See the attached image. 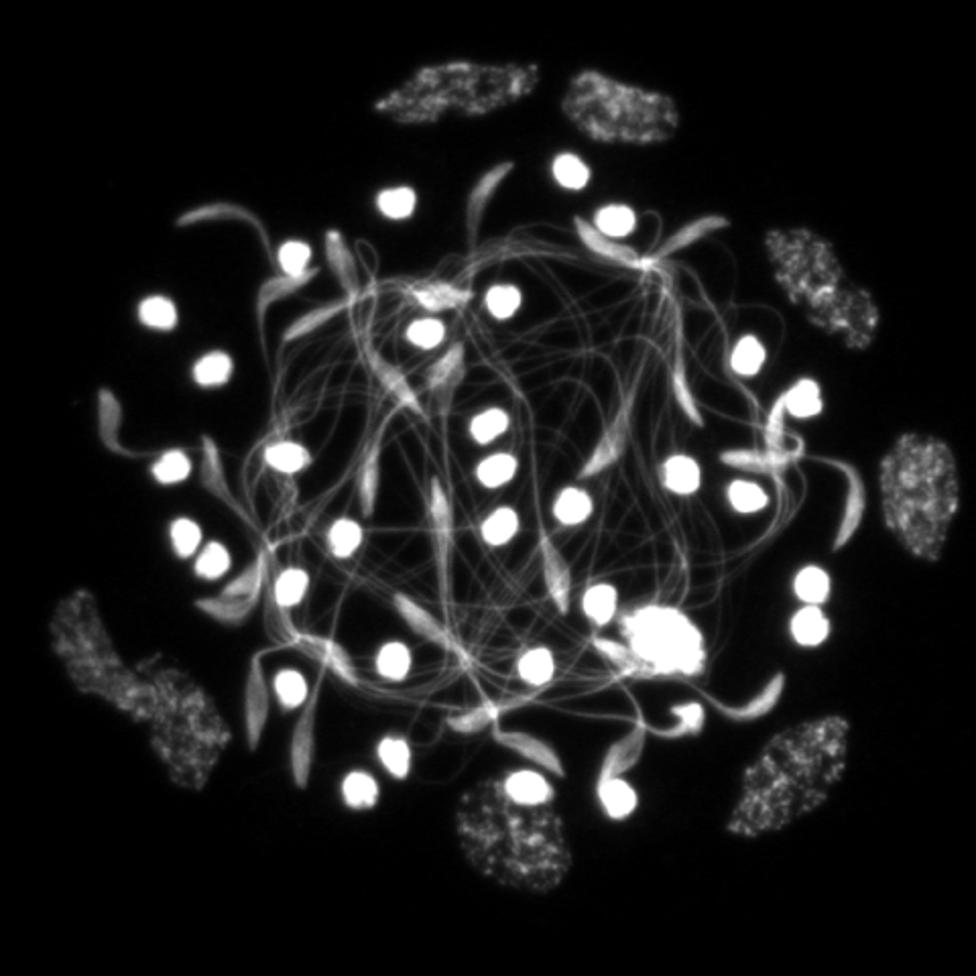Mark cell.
<instances>
[{
    "label": "cell",
    "mask_w": 976,
    "mask_h": 976,
    "mask_svg": "<svg viewBox=\"0 0 976 976\" xmlns=\"http://www.w3.org/2000/svg\"><path fill=\"white\" fill-rule=\"evenodd\" d=\"M850 751V724L822 716L793 724L747 767L728 832L761 838L816 812L840 783Z\"/></svg>",
    "instance_id": "6da1fadb"
},
{
    "label": "cell",
    "mask_w": 976,
    "mask_h": 976,
    "mask_svg": "<svg viewBox=\"0 0 976 976\" xmlns=\"http://www.w3.org/2000/svg\"><path fill=\"white\" fill-rule=\"evenodd\" d=\"M883 517L905 552L938 562L960 507L952 450L936 436L903 434L879 466Z\"/></svg>",
    "instance_id": "7a4b0ae2"
},
{
    "label": "cell",
    "mask_w": 976,
    "mask_h": 976,
    "mask_svg": "<svg viewBox=\"0 0 976 976\" xmlns=\"http://www.w3.org/2000/svg\"><path fill=\"white\" fill-rule=\"evenodd\" d=\"M765 251L787 299L820 330L848 348H867L879 330L873 297L852 283L832 244L810 228H775Z\"/></svg>",
    "instance_id": "3957f363"
},
{
    "label": "cell",
    "mask_w": 976,
    "mask_h": 976,
    "mask_svg": "<svg viewBox=\"0 0 976 976\" xmlns=\"http://www.w3.org/2000/svg\"><path fill=\"white\" fill-rule=\"evenodd\" d=\"M562 106L574 125L598 143H663L676 135L680 122L669 96L594 70L572 78Z\"/></svg>",
    "instance_id": "277c9868"
},
{
    "label": "cell",
    "mask_w": 976,
    "mask_h": 976,
    "mask_svg": "<svg viewBox=\"0 0 976 976\" xmlns=\"http://www.w3.org/2000/svg\"><path fill=\"white\" fill-rule=\"evenodd\" d=\"M623 629L633 653L655 674H698L706 651L698 627L682 613L665 606H645L625 617Z\"/></svg>",
    "instance_id": "5b68a950"
},
{
    "label": "cell",
    "mask_w": 976,
    "mask_h": 976,
    "mask_svg": "<svg viewBox=\"0 0 976 976\" xmlns=\"http://www.w3.org/2000/svg\"><path fill=\"white\" fill-rule=\"evenodd\" d=\"M267 574H269L267 554H259V558L240 576L228 582L218 596L202 598L196 602V606L202 610V613H206L208 617L224 625H238L242 621H247V617L253 613L259 602Z\"/></svg>",
    "instance_id": "8992f818"
},
{
    "label": "cell",
    "mask_w": 976,
    "mask_h": 976,
    "mask_svg": "<svg viewBox=\"0 0 976 976\" xmlns=\"http://www.w3.org/2000/svg\"><path fill=\"white\" fill-rule=\"evenodd\" d=\"M427 513H430V523H432V541H434L440 588L444 594H448L452 545H454V521H452L450 499L438 478H434L430 486V507H427Z\"/></svg>",
    "instance_id": "52a82bcc"
},
{
    "label": "cell",
    "mask_w": 976,
    "mask_h": 976,
    "mask_svg": "<svg viewBox=\"0 0 976 976\" xmlns=\"http://www.w3.org/2000/svg\"><path fill=\"white\" fill-rule=\"evenodd\" d=\"M316 720H318V688L305 702L301 716L295 722L291 745H289V767L291 777L297 787L310 783L314 757H316Z\"/></svg>",
    "instance_id": "ba28073f"
},
{
    "label": "cell",
    "mask_w": 976,
    "mask_h": 976,
    "mask_svg": "<svg viewBox=\"0 0 976 976\" xmlns=\"http://www.w3.org/2000/svg\"><path fill=\"white\" fill-rule=\"evenodd\" d=\"M271 692L265 682L261 657H253L244 684V735L251 749H257L269 722Z\"/></svg>",
    "instance_id": "9c48e42d"
},
{
    "label": "cell",
    "mask_w": 976,
    "mask_h": 976,
    "mask_svg": "<svg viewBox=\"0 0 976 976\" xmlns=\"http://www.w3.org/2000/svg\"><path fill=\"white\" fill-rule=\"evenodd\" d=\"M629 421H631V407L625 405L617 415L615 419L610 421V425L606 427V432L602 434L600 442L596 444L592 456L588 458V462L584 464L580 476H594L602 470H606L608 466H613L619 456L623 454V448L627 444V436H629Z\"/></svg>",
    "instance_id": "30bf717a"
},
{
    "label": "cell",
    "mask_w": 976,
    "mask_h": 976,
    "mask_svg": "<svg viewBox=\"0 0 976 976\" xmlns=\"http://www.w3.org/2000/svg\"><path fill=\"white\" fill-rule=\"evenodd\" d=\"M393 604H395V610L399 613V617L405 621V625L419 637H423L425 641H430L446 651H454L458 649L456 641L452 639V635L436 621V617L430 613V610H425L423 606H419L415 600H411L409 596L405 594H395L393 598Z\"/></svg>",
    "instance_id": "8fae6325"
},
{
    "label": "cell",
    "mask_w": 976,
    "mask_h": 976,
    "mask_svg": "<svg viewBox=\"0 0 976 976\" xmlns=\"http://www.w3.org/2000/svg\"><path fill=\"white\" fill-rule=\"evenodd\" d=\"M541 558H543V576L545 584L552 596L554 604L566 613L570 604V590H572V574L566 560L560 556L556 545L549 541L547 535L541 537Z\"/></svg>",
    "instance_id": "7c38bea8"
},
{
    "label": "cell",
    "mask_w": 976,
    "mask_h": 976,
    "mask_svg": "<svg viewBox=\"0 0 976 976\" xmlns=\"http://www.w3.org/2000/svg\"><path fill=\"white\" fill-rule=\"evenodd\" d=\"M295 645L305 655L314 657L324 667L332 669L334 674L340 676L342 680H346L350 684L356 682L354 667H352V661H350L348 653L344 651V647H340L332 639H324V637H316V635H297L295 637Z\"/></svg>",
    "instance_id": "4fadbf2b"
},
{
    "label": "cell",
    "mask_w": 976,
    "mask_h": 976,
    "mask_svg": "<svg viewBox=\"0 0 976 976\" xmlns=\"http://www.w3.org/2000/svg\"><path fill=\"white\" fill-rule=\"evenodd\" d=\"M598 802L602 812L613 820H627L639 806L635 787L621 775L598 777Z\"/></svg>",
    "instance_id": "5bb4252c"
},
{
    "label": "cell",
    "mask_w": 976,
    "mask_h": 976,
    "mask_svg": "<svg viewBox=\"0 0 976 976\" xmlns=\"http://www.w3.org/2000/svg\"><path fill=\"white\" fill-rule=\"evenodd\" d=\"M574 222H576V228H578V234H580L582 242L586 244V249H590L594 255H598V257H602L606 261H613L617 265H623V267H631V269H641V267L647 265L639 257V253H635L633 249L625 247V244H617L613 238L604 236L594 226H590L586 220L576 218Z\"/></svg>",
    "instance_id": "9a60e30c"
},
{
    "label": "cell",
    "mask_w": 976,
    "mask_h": 976,
    "mask_svg": "<svg viewBox=\"0 0 976 976\" xmlns=\"http://www.w3.org/2000/svg\"><path fill=\"white\" fill-rule=\"evenodd\" d=\"M661 482L665 491L688 497L694 495L702 486V468L698 460L688 454L669 456L661 466Z\"/></svg>",
    "instance_id": "2e32d148"
},
{
    "label": "cell",
    "mask_w": 976,
    "mask_h": 976,
    "mask_svg": "<svg viewBox=\"0 0 976 976\" xmlns=\"http://www.w3.org/2000/svg\"><path fill=\"white\" fill-rule=\"evenodd\" d=\"M513 171V163L511 161H505V163H499L495 165L491 171H486L480 179L476 186L472 188L470 192V198H468V208H466V220H468V230L472 234H476L480 222H482V216H484V210L488 206V202L493 200V196L497 194V190L501 188V183L507 179V175Z\"/></svg>",
    "instance_id": "e0dca14e"
},
{
    "label": "cell",
    "mask_w": 976,
    "mask_h": 976,
    "mask_svg": "<svg viewBox=\"0 0 976 976\" xmlns=\"http://www.w3.org/2000/svg\"><path fill=\"white\" fill-rule=\"evenodd\" d=\"M340 798L354 812L373 810L381 798V785L375 775L362 769L348 771L340 781Z\"/></svg>",
    "instance_id": "ac0fdd59"
},
{
    "label": "cell",
    "mask_w": 976,
    "mask_h": 976,
    "mask_svg": "<svg viewBox=\"0 0 976 976\" xmlns=\"http://www.w3.org/2000/svg\"><path fill=\"white\" fill-rule=\"evenodd\" d=\"M789 633L800 647H820L830 637V621L820 606L804 604L793 613L789 621Z\"/></svg>",
    "instance_id": "d6986e66"
},
{
    "label": "cell",
    "mask_w": 976,
    "mask_h": 976,
    "mask_svg": "<svg viewBox=\"0 0 976 976\" xmlns=\"http://www.w3.org/2000/svg\"><path fill=\"white\" fill-rule=\"evenodd\" d=\"M366 362H369L371 371L375 373V377L379 379V383L383 385V389L389 395H393L403 407H407V409H411L415 413H421V405H419V399H417L415 391L411 389V385L407 383V379L395 369L393 364H389L373 348H366Z\"/></svg>",
    "instance_id": "ffe728a7"
},
{
    "label": "cell",
    "mask_w": 976,
    "mask_h": 976,
    "mask_svg": "<svg viewBox=\"0 0 976 976\" xmlns=\"http://www.w3.org/2000/svg\"><path fill=\"white\" fill-rule=\"evenodd\" d=\"M838 466L844 468L848 493H846V509H844V515H842L838 533H836V543H834L836 549L842 547L854 535V531L859 529L861 519L865 515V488H863V480L859 478L857 470H852L850 466H844V464H838Z\"/></svg>",
    "instance_id": "44dd1931"
},
{
    "label": "cell",
    "mask_w": 976,
    "mask_h": 976,
    "mask_svg": "<svg viewBox=\"0 0 976 976\" xmlns=\"http://www.w3.org/2000/svg\"><path fill=\"white\" fill-rule=\"evenodd\" d=\"M617 610L619 590L613 584L598 582L582 594V613L596 627H606L617 617Z\"/></svg>",
    "instance_id": "7402d4cb"
},
{
    "label": "cell",
    "mask_w": 976,
    "mask_h": 976,
    "mask_svg": "<svg viewBox=\"0 0 976 976\" xmlns=\"http://www.w3.org/2000/svg\"><path fill=\"white\" fill-rule=\"evenodd\" d=\"M495 739L505 745L507 749H513L515 753L523 755L525 759L549 769V771H554V773H560L562 775V765H560V759L558 755L554 753V749H549L547 745H543L541 741L525 735V732H511V730H499L495 732Z\"/></svg>",
    "instance_id": "603a6c76"
},
{
    "label": "cell",
    "mask_w": 976,
    "mask_h": 976,
    "mask_svg": "<svg viewBox=\"0 0 976 976\" xmlns=\"http://www.w3.org/2000/svg\"><path fill=\"white\" fill-rule=\"evenodd\" d=\"M592 511H594V501L590 493L580 486H564L552 505V515L556 517L558 523L566 527H576L586 523Z\"/></svg>",
    "instance_id": "cb8c5ba5"
},
{
    "label": "cell",
    "mask_w": 976,
    "mask_h": 976,
    "mask_svg": "<svg viewBox=\"0 0 976 976\" xmlns=\"http://www.w3.org/2000/svg\"><path fill=\"white\" fill-rule=\"evenodd\" d=\"M779 403L785 409V413H789L793 417H798V419L816 417L822 411V407H824L820 385L814 379H808V377L793 383L785 391V395L779 397Z\"/></svg>",
    "instance_id": "d4e9b609"
},
{
    "label": "cell",
    "mask_w": 976,
    "mask_h": 976,
    "mask_svg": "<svg viewBox=\"0 0 976 976\" xmlns=\"http://www.w3.org/2000/svg\"><path fill=\"white\" fill-rule=\"evenodd\" d=\"M375 755H377V761L381 763V767L393 779L403 781L409 777L411 765H413V753H411V745L401 735H393V732L391 735H385L377 743Z\"/></svg>",
    "instance_id": "484cf974"
},
{
    "label": "cell",
    "mask_w": 976,
    "mask_h": 976,
    "mask_svg": "<svg viewBox=\"0 0 976 976\" xmlns=\"http://www.w3.org/2000/svg\"><path fill=\"white\" fill-rule=\"evenodd\" d=\"M271 690L277 702L285 710H295L299 706H305V702H308L312 696L308 680H305V676L295 667L279 669L271 680Z\"/></svg>",
    "instance_id": "4316f807"
},
{
    "label": "cell",
    "mask_w": 976,
    "mask_h": 976,
    "mask_svg": "<svg viewBox=\"0 0 976 976\" xmlns=\"http://www.w3.org/2000/svg\"><path fill=\"white\" fill-rule=\"evenodd\" d=\"M521 529L519 513L513 507H499L493 513H488L480 523V537L486 545L503 547L511 543Z\"/></svg>",
    "instance_id": "83f0119b"
},
{
    "label": "cell",
    "mask_w": 976,
    "mask_h": 976,
    "mask_svg": "<svg viewBox=\"0 0 976 976\" xmlns=\"http://www.w3.org/2000/svg\"><path fill=\"white\" fill-rule=\"evenodd\" d=\"M364 541V529L356 519L338 517L326 531V545L338 560L352 558Z\"/></svg>",
    "instance_id": "f1b7e54d"
},
{
    "label": "cell",
    "mask_w": 976,
    "mask_h": 976,
    "mask_svg": "<svg viewBox=\"0 0 976 976\" xmlns=\"http://www.w3.org/2000/svg\"><path fill=\"white\" fill-rule=\"evenodd\" d=\"M413 667L411 649L403 641H387L375 655L377 674L387 682H403Z\"/></svg>",
    "instance_id": "f546056e"
},
{
    "label": "cell",
    "mask_w": 976,
    "mask_h": 976,
    "mask_svg": "<svg viewBox=\"0 0 976 976\" xmlns=\"http://www.w3.org/2000/svg\"><path fill=\"white\" fill-rule=\"evenodd\" d=\"M556 674L554 653L547 647H531L517 659V676L527 686H545Z\"/></svg>",
    "instance_id": "4dcf8cb0"
},
{
    "label": "cell",
    "mask_w": 976,
    "mask_h": 976,
    "mask_svg": "<svg viewBox=\"0 0 976 976\" xmlns=\"http://www.w3.org/2000/svg\"><path fill=\"white\" fill-rule=\"evenodd\" d=\"M643 739H645V732H643V726H637L633 728L629 735L619 741L613 749L608 751L604 763H602V771H600V777H615V775H623L629 767H633L641 755V749H643Z\"/></svg>",
    "instance_id": "1f68e13d"
},
{
    "label": "cell",
    "mask_w": 976,
    "mask_h": 976,
    "mask_svg": "<svg viewBox=\"0 0 976 976\" xmlns=\"http://www.w3.org/2000/svg\"><path fill=\"white\" fill-rule=\"evenodd\" d=\"M232 371H234L232 356L222 350H212L196 360L192 369V379L196 381V385L204 389H214L226 385L232 377Z\"/></svg>",
    "instance_id": "d6a6232c"
},
{
    "label": "cell",
    "mask_w": 976,
    "mask_h": 976,
    "mask_svg": "<svg viewBox=\"0 0 976 976\" xmlns=\"http://www.w3.org/2000/svg\"><path fill=\"white\" fill-rule=\"evenodd\" d=\"M202 484L206 486V491L216 497L218 501H222L224 505H228L232 511L236 513H242L236 499L232 497L230 493V488H228V482H226V476H224V470H222V462H220V456H218V450L216 446L212 444V440H206L204 442V462H202Z\"/></svg>",
    "instance_id": "836d02e7"
},
{
    "label": "cell",
    "mask_w": 976,
    "mask_h": 976,
    "mask_svg": "<svg viewBox=\"0 0 976 976\" xmlns=\"http://www.w3.org/2000/svg\"><path fill=\"white\" fill-rule=\"evenodd\" d=\"M358 501L362 513L369 517L373 515L379 499V486H381V446L375 444L373 450L366 456V460L360 466L358 472Z\"/></svg>",
    "instance_id": "e575fe53"
},
{
    "label": "cell",
    "mask_w": 976,
    "mask_h": 976,
    "mask_svg": "<svg viewBox=\"0 0 976 976\" xmlns=\"http://www.w3.org/2000/svg\"><path fill=\"white\" fill-rule=\"evenodd\" d=\"M517 468H519V462L513 454L495 452L491 456L482 458L476 464L474 474H476V480L484 488H488V491H497V488H503L505 484H509L515 478Z\"/></svg>",
    "instance_id": "d590c367"
},
{
    "label": "cell",
    "mask_w": 976,
    "mask_h": 976,
    "mask_svg": "<svg viewBox=\"0 0 976 976\" xmlns=\"http://www.w3.org/2000/svg\"><path fill=\"white\" fill-rule=\"evenodd\" d=\"M765 362H767V348L753 334L743 336L730 352V369L745 379L757 377Z\"/></svg>",
    "instance_id": "8d00e7d4"
},
{
    "label": "cell",
    "mask_w": 976,
    "mask_h": 976,
    "mask_svg": "<svg viewBox=\"0 0 976 976\" xmlns=\"http://www.w3.org/2000/svg\"><path fill=\"white\" fill-rule=\"evenodd\" d=\"M310 582H312L310 574L299 566L281 570L273 584V598L277 606L283 610L299 606L310 590Z\"/></svg>",
    "instance_id": "74e56055"
},
{
    "label": "cell",
    "mask_w": 976,
    "mask_h": 976,
    "mask_svg": "<svg viewBox=\"0 0 976 976\" xmlns=\"http://www.w3.org/2000/svg\"><path fill=\"white\" fill-rule=\"evenodd\" d=\"M832 580L830 574L820 566H806L802 568L796 578H793V594L798 596L804 604L820 606L830 598Z\"/></svg>",
    "instance_id": "f35d334b"
},
{
    "label": "cell",
    "mask_w": 976,
    "mask_h": 976,
    "mask_svg": "<svg viewBox=\"0 0 976 976\" xmlns=\"http://www.w3.org/2000/svg\"><path fill=\"white\" fill-rule=\"evenodd\" d=\"M267 464L281 474H297L312 464V454L299 442L283 440L265 450Z\"/></svg>",
    "instance_id": "ab89813d"
},
{
    "label": "cell",
    "mask_w": 976,
    "mask_h": 976,
    "mask_svg": "<svg viewBox=\"0 0 976 976\" xmlns=\"http://www.w3.org/2000/svg\"><path fill=\"white\" fill-rule=\"evenodd\" d=\"M509 423L511 417L505 409L486 407L468 421V434L476 444L486 446L497 442L509 430Z\"/></svg>",
    "instance_id": "60d3db41"
},
{
    "label": "cell",
    "mask_w": 976,
    "mask_h": 976,
    "mask_svg": "<svg viewBox=\"0 0 976 976\" xmlns=\"http://www.w3.org/2000/svg\"><path fill=\"white\" fill-rule=\"evenodd\" d=\"M411 295L415 297V301L421 305L423 310H430V312L462 308V305L470 297L466 291H462L454 285H448V283H432V285L415 287L411 291Z\"/></svg>",
    "instance_id": "b9f144b4"
},
{
    "label": "cell",
    "mask_w": 976,
    "mask_h": 976,
    "mask_svg": "<svg viewBox=\"0 0 976 976\" xmlns=\"http://www.w3.org/2000/svg\"><path fill=\"white\" fill-rule=\"evenodd\" d=\"M464 375V346H452L427 373V383L436 393L454 389Z\"/></svg>",
    "instance_id": "7bdbcfd3"
},
{
    "label": "cell",
    "mask_w": 976,
    "mask_h": 976,
    "mask_svg": "<svg viewBox=\"0 0 976 976\" xmlns=\"http://www.w3.org/2000/svg\"><path fill=\"white\" fill-rule=\"evenodd\" d=\"M202 539H204L202 527L192 517H175L169 523V543L173 554L179 560L194 558L200 552Z\"/></svg>",
    "instance_id": "ee69618b"
},
{
    "label": "cell",
    "mask_w": 976,
    "mask_h": 976,
    "mask_svg": "<svg viewBox=\"0 0 976 976\" xmlns=\"http://www.w3.org/2000/svg\"><path fill=\"white\" fill-rule=\"evenodd\" d=\"M139 320L155 332H169L177 326L179 314L175 303L165 295H149L139 303Z\"/></svg>",
    "instance_id": "f6af8a7d"
},
{
    "label": "cell",
    "mask_w": 976,
    "mask_h": 976,
    "mask_svg": "<svg viewBox=\"0 0 976 976\" xmlns=\"http://www.w3.org/2000/svg\"><path fill=\"white\" fill-rule=\"evenodd\" d=\"M720 226H726V220L720 218V216H706V218H700V220H696V222H692L688 226H682L674 236H671L669 240H665V244L657 251V255L653 257V261H661L667 255H674V253L690 247V244H694L702 236L710 234L712 230H718Z\"/></svg>",
    "instance_id": "bcb514c9"
},
{
    "label": "cell",
    "mask_w": 976,
    "mask_h": 976,
    "mask_svg": "<svg viewBox=\"0 0 976 976\" xmlns=\"http://www.w3.org/2000/svg\"><path fill=\"white\" fill-rule=\"evenodd\" d=\"M326 253L332 271L336 273L338 281L342 287L348 291V295H354L358 291V277H356V265L352 261L350 251L346 249V242L338 232H330L326 236Z\"/></svg>",
    "instance_id": "7dc6e473"
},
{
    "label": "cell",
    "mask_w": 976,
    "mask_h": 976,
    "mask_svg": "<svg viewBox=\"0 0 976 976\" xmlns=\"http://www.w3.org/2000/svg\"><path fill=\"white\" fill-rule=\"evenodd\" d=\"M232 568V556L230 549L222 541H210L206 543L194 562V574L202 580L214 582L226 576Z\"/></svg>",
    "instance_id": "c3c4849f"
},
{
    "label": "cell",
    "mask_w": 976,
    "mask_h": 976,
    "mask_svg": "<svg viewBox=\"0 0 976 976\" xmlns=\"http://www.w3.org/2000/svg\"><path fill=\"white\" fill-rule=\"evenodd\" d=\"M726 501L737 513L751 515L763 511L769 503V497L759 484L739 478L726 484Z\"/></svg>",
    "instance_id": "681fc988"
},
{
    "label": "cell",
    "mask_w": 976,
    "mask_h": 976,
    "mask_svg": "<svg viewBox=\"0 0 976 976\" xmlns=\"http://www.w3.org/2000/svg\"><path fill=\"white\" fill-rule=\"evenodd\" d=\"M523 305V293L511 283H499L488 287L484 293V308L495 320H511Z\"/></svg>",
    "instance_id": "f907efd6"
},
{
    "label": "cell",
    "mask_w": 976,
    "mask_h": 976,
    "mask_svg": "<svg viewBox=\"0 0 976 976\" xmlns=\"http://www.w3.org/2000/svg\"><path fill=\"white\" fill-rule=\"evenodd\" d=\"M552 177L564 190L580 192L590 183V167L578 155L562 153L552 161Z\"/></svg>",
    "instance_id": "816d5d0a"
},
{
    "label": "cell",
    "mask_w": 976,
    "mask_h": 976,
    "mask_svg": "<svg viewBox=\"0 0 976 976\" xmlns=\"http://www.w3.org/2000/svg\"><path fill=\"white\" fill-rule=\"evenodd\" d=\"M596 230L608 238L629 236L637 228V216L629 206L608 204L596 212Z\"/></svg>",
    "instance_id": "f5cc1de1"
},
{
    "label": "cell",
    "mask_w": 976,
    "mask_h": 976,
    "mask_svg": "<svg viewBox=\"0 0 976 976\" xmlns=\"http://www.w3.org/2000/svg\"><path fill=\"white\" fill-rule=\"evenodd\" d=\"M192 468H194L192 458L186 452L169 450L155 460V464L151 466V474L161 486H173V484L188 480L192 474Z\"/></svg>",
    "instance_id": "db71d44e"
},
{
    "label": "cell",
    "mask_w": 976,
    "mask_h": 976,
    "mask_svg": "<svg viewBox=\"0 0 976 976\" xmlns=\"http://www.w3.org/2000/svg\"><path fill=\"white\" fill-rule=\"evenodd\" d=\"M318 271H310V273H305L301 277H289V275H283V277H273L269 279L261 291H259V301H257V310H259V316L263 318L265 312L271 308V305L275 301H281L285 297H289L291 293L299 291L305 283H310L314 279Z\"/></svg>",
    "instance_id": "11a10c76"
},
{
    "label": "cell",
    "mask_w": 976,
    "mask_h": 976,
    "mask_svg": "<svg viewBox=\"0 0 976 976\" xmlns=\"http://www.w3.org/2000/svg\"><path fill=\"white\" fill-rule=\"evenodd\" d=\"M348 299L344 301H334V303H328V305H322V308H316L312 312H308L305 316H301L299 320H295L287 332H285V342H291V340H299L303 336H308L310 332L322 328L324 324H328L334 316H338L340 312H344L348 308Z\"/></svg>",
    "instance_id": "9f6ffc18"
},
{
    "label": "cell",
    "mask_w": 976,
    "mask_h": 976,
    "mask_svg": "<svg viewBox=\"0 0 976 976\" xmlns=\"http://www.w3.org/2000/svg\"><path fill=\"white\" fill-rule=\"evenodd\" d=\"M594 645H596V649H598V651H600V653H602V655H604V657H606L610 663H613L617 669H621L623 674H627V676H635V678H639V676H649V669H647V667H645V663H643V661H641V659H639V657L633 653V649H631V647H625V645H621V643H617V641H608V639H596V641H594Z\"/></svg>",
    "instance_id": "6f0895ef"
},
{
    "label": "cell",
    "mask_w": 976,
    "mask_h": 976,
    "mask_svg": "<svg viewBox=\"0 0 976 976\" xmlns=\"http://www.w3.org/2000/svg\"><path fill=\"white\" fill-rule=\"evenodd\" d=\"M417 206V196L411 188L399 186V188H389L383 190L377 196V208L385 218L391 220H405L415 212Z\"/></svg>",
    "instance_id": "680465c9"
},
{
    "label": "cell",
    "mask_w": 976,
    "mask_h": 976,
    "mask_svg": "<svg viewBox=\"0 0 976 976\" xmlns=\"http://www.w3.org/2000/svg\"><path fill=\"white\" fill-rule=\"evenodd\" d=\"M277 261L283 273L289 277H301L305 273H310V261H312L310 244L303 240L283 242L277 251Z\"/></svg>",
    "instance_id": "91938a15"
},
{
    "label": "cell",
    "mask_w": 976,
    "mask_h": 976,
    "mask_svg": "<svg viewBox=\"0 0 976 976\" xmlns=\"http://www.w3.org/2000/svg\"><path fill=\"white\" fill-rule=\"evenodd\" d=\"M405 340L421 350L438 348L446 340V326L436 318L413 320L405 330Z\"/></svg>",
    "instance_id": "94428289"
},
{
    "label": "cell",
    "mask_w": 976,
    "mask_h": 976,
    "mask_svg": "<svg viewBox=\"0 0 976 976\" xmlns=\"http://www.w3.org/2000/svg\"><path fill=\"white\" fill-rule=\"evenodd\" d=\"M501 714V708L491 704V702H486V704H480L472 710H466V712H460V714H454L448 724L460 732V735H472V732H480L482 728H486L488 724H493Z\"/></svg>",
    "instance_id": "6125c7cd"
},
{
    "label": "cell",
    "mask_w": 976,
    "mask_h": 976,
    "mask_svg": "<svg viewBox=\"0 0 976 976\" xmlns=\"http://www.w3.org/2000/svg\"><path fill=\"white\" fill-rule=\"evenodd\" d=\"M720 460L726 466L741 468L749 472H773L777 468H783L785 464L773 456L769 450L765 452H749V450H735V452H724Z\"/></svg>",
    "instance_id": "be15d7a7"
},
{
    "label": "cell",
    "mask_w": 976,
    "mask_h": 976,
    "mask_svg": "<svg viewBox=\"0 0 976 976\" xmlns=\"http://www.w3.org/2000/svg\"><path fill=\"white\" fill-rule=\"evenodd\" d=\"M671 385H674V391H676V397H678V403L682 407V411L696 423V425H702L704 419H702V413H700V407L696 405V399L690 391V385H688V379H686V369H684V362L682 358L676 360V366H674V371H671Z\"/></svg>",
    "instance_id": "e7e4bbea"
},
{
    "label": "cell",
    "mask_w": 976,
    "mask_h": 976,
    "mask_svg": "<svg viewBox=\"0 0 976 976\" xmlns=\"http://www.w3.org/2000/svg\"><path fill=\"white\" fill-rule=\"evenodd\" d=\"M118 427H120V407H118V401H116L114 395H110L108 391H104L102 397H100V432H102L104 442H108V444L114 442V450H118L116 448V432H118Z\"/></svg>",
    "instance_id": "03108f58"
},
{
    "label": "cell",
    "mask_w": 976,
    "mask_h": 976,
    "mask_svg": "<svg viewBox=\"0 0 976 976\" xmlns=\"http://www.w3.org/2000/svg\"><path fill=\"white\" fill-rule=\"evenodd\" d=\"M676 714L678 718V732L680 735H684V732H694L698 728H702V720H704V712L698 704H682V706H676L674 710H671Z\"/></svg>",
    "instance_id": "003e7915"
}]
</instances>
